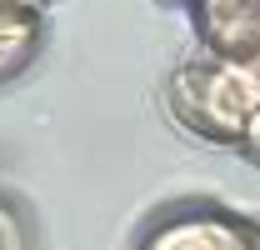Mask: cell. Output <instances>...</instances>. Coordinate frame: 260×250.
<instances>
[{
    "mask_svg": "<svg viewBox=\"0 0 260 250\" xmlns=\"http://www.w3.org/2000/svg\"><path fill=\"white\" fill-rule=\"evenodd\" d=\"M170 110L180 115L185 130L215 140V145H245V130H250V115H255L245 85L235 80V70L220 55L190 60V65L175 70V80H170Z\"/></svg>",
    "mask_w": 260,
    "mask_h": 250,
    "instance_id": "obj_1",
    "label": "cell"
},
{
    "mask_svg": "<svg viewBox=\"0 0 260 250\" xmlns=\"http://www.w3.org/2000/svg\"><path fill=\"white\" fill-rule=\"evenodd\" d=\"M145 250H260V230L225 210H190L155 225Z\"/></svg>",
    "mask_w": 260,
    "mask_h": 250,
    "instance_id": "obj_2",
    "label": "cell"
},
{
    "mask_svg": "<svg viewBox=\"0 0 260 250\" xmlns=\"http://www.w3.org/2000/svg\"><path fill=\"white\" fill-rule=\"evenodd\" d=\"M200 35L210 45V55H255L260 50V0L250 5H235L225 15H205L200 20Z\"/></svg>",
    "mask_w": 260,
    "mask_h": 250,
    "instance_id": "obj_3",
    "label": "cell"
},
{
    "mask_svg": "<svg viewBox=\"0 0 260 250\" xmlns=\"http://www.w3.org/2000/svg\"><path fill=\"white\" fill-rule=\"evenodd\" d=\"M0 250H25V225L15 220L10 205H0Z\"/></svg>",
    "mask_w": 260,
    "mask_h": 250,
    "instance_id": "obj_4",
    "label": "cell"
},
{
    "mask_svg": "<svg viewBox=\"0 0 260 250\" xmlns=\"http://www.w3.org/2000/svg\"><path fill=\"white\" fill-rule=\"evenodd\" d=\"M30 55H35V45H0V80H5V75H15Z\"/></svg>",
    "mask_w": 260,
    "mask_h": 250,
    "instance_id": "obj_5",
    "label": "cell"
},
{
    "mask_svg": "<svg viewBox=\"0 0 260 250\" xmlns=\"http://www.w3.org/2000/svg\"><path fill=\"white\" fill-rule=\"evenodd\" d=\"M245 150H250V155H260V110L250 115V130H245Z\"/></svg>",
    "mask_w": 260,
    "mask_h": 250,
    "instance_id": "obj_6",
    "label": "cell"
}]
</instances>
